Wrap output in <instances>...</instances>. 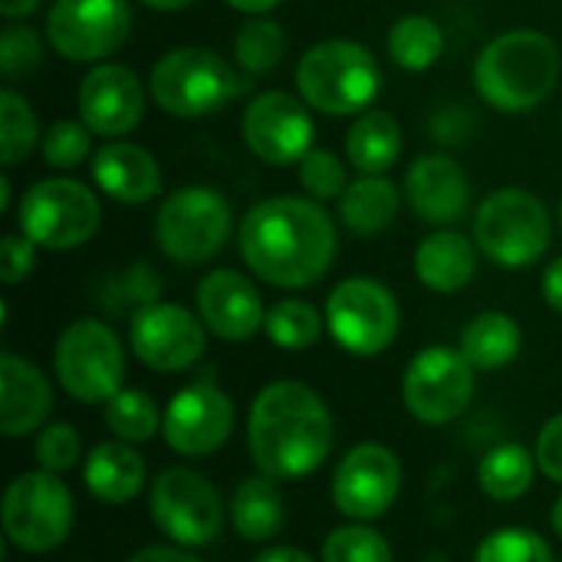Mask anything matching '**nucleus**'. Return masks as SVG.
Wrapping results in <instances>:
<instances>
[{
	"label": "nucleus",
	"mask_w": 562,
	"mask_h": 562,
	"mask_svg": "<svg viewBox=\"0 0 562 562\" xmlns=\"http://www.w3.org/2000/svg\"><path fill=\"white\" fill-rule=\"evenodd\" d=\"M385 43H389V56L395 66L408 69V72H425L445 53V30L431 16L408 13L392 23Z\"/></svg>",
	"instance_id": "31"
},
{
	"label": "nucleus",
	"mask_w": 562,
	"mask_h": 562,
	"mask_svg": "<svg viewBox=\"0 0 562 562\" xmlns=\"http://www.w3.org/2000/svg\"><path fill=\"white\" fill-rule=\"evenodd\" d=\"M300 184L313 201H339L349 188L346 165L329 148H310L300 161Z\"/></svg>",
	"instance_id": "40"
},
{
	"label": "nucleus",
	"mask_w": 562,
	"mask_h": 562,
	"mask_svg": "<svg viewBox=\"0 0 562 562\" xmlns=\"http://www.w3.org/2000/svg\"><path fill=\"white\" fill-rule=\"evenodd\" d=\"M398 207L402 194L385 175H359L339 198V221L359 237H375L395 224Z\"/></svg>",
	"instance_id": "27"
},
{
	"label": "nucleus",
	"mask_w": 562,
	"mask_h": 562,
	"mask_svg": "<svg viewBox=\"0 0 562 562\" xmlns=\"http://www.w3.org/2000/svg\"><path fill=\"white\" fill-rule=\"evenodd\" d=\"M402 494V461L379 441H362L333 471V504L342 517L372 524L385 517Z\"/></svg>",
	"instance_id": "15"
},
{
	"label": "nucleus",
	"mask_w": 562,
	"mask_h": 562,
	"mask_svg": "<svg viewBox=\"0 0 562 562\" xmlns=\"http://www.w3.org/2000/svg\"><path fill=\"white\" fill-rule=\"evenodd\" d=\"M323 562H392V547L375 527L352 520L326 537Z\"/></svg>",
	"instance_id": "36"
},
{
	"label": "nucleus",
	"mask_w": 562,
	"mask_h": 562,
	"mask_svg": "<svg viewBox=\"0 0 562 562\" xmlns=\"http://www.w3.org/2000/svg\"><path fill=\"white\" fill-rule=\"evenodd\" d=\"M132 356L151 372H184L207 349V326L201 316L178 303H151L138 310L128 323Z\"/></svg>",
	"instance_id": "16"
},
{
	"label": "nucleus",
	"mask_w": 562,
	"mask_h": 562,
	"mask_svg": "<svg viewBox=\"0 0 562 562\" xmlns=\"http://www.w3.org/2000/svg\"><path fill=\"white\" fill-rule=\"evenodd\" d=\"M533 474H537V454H530L524 445H514V441L491 448L477 464L481 491L501 504L520 501L533 487Z\"/></svg>",
	"instance_id": "30"
},
{
	"label": "nucleus",
	"mask_w": 562,
	"mask_h": 562,
	"mask_svg": "<svg viewBox=\"0 0 562 562\" xmlns=\"http://www.w3.org/2000/svg\"><path fill=\"white\" fill-rule=\"evenodd\" d=\"M128 562H201L184 547H145Z\"/></svg>",
	"instance_id": "46"
},
{
	"label": "nucleus",
	"mask_w": 562,
	"mask_h": 562,
	"mask_svg": "<svg viewBox=\"0 0 562 562\" xmlns=\"http://www.w3.org/2000/svg\"><path fill=\"white\" fill-rule=\"evenodd\" d=\"M53 369L69 398L82 405H105L125 382L122 339L102 319H76L56 339Z\"/></svg>",
	"instance_id": "9"
},
{
	"label": "nucleus",
	"mask_w": 562,
	"mask_h": 562,
	"mask_svg": "<svg viewBox=\"0 0 562 562\" xmlns=\"http://www.w3.org/2000/svg\"><path fill=\"white\" fill-rule=\"evenodd\" d=\"M237 247L257 280L277 290H303L329 273L339 234L319 201L280 194L257 201L240 217Z\"/></svg>",
	"instance_id": "1"
},
{
	"label": "nucleus",
	"mask_w": 562,
	"mask_h": 562,
	"mask_svg": "<svg viewBox=\"0 0 562 562\" xmlns=\"http://www.w3.org/2000/svg\"><path fill=\"white\" fill-rule=\"evenodd\" d=\"M145 481H148L145 458L135 451V445L119 441V438L95 445L82 461L86 491L99 504H109V507H122V504L135 501L142 494Z\"/></svg>",
	"instance_id": "24"
},
{
	"label": "nucleus",
	"mask_w": 562,
	"mask_h": 562,
	"mask_svg": "<svg viewBox=\"0 0 562 562\" xmlns=\"http://www.w3.org/2000/svg\"><path fill=\"white\" fill-rule=\"evenodd\" d=\"M244 92L237 69L214 49H168L148 72V95L175 119H204L227 109Z\"/></svg>",
	"instance_id": "5"
},
{
	"label": "nucleus",
	"mask_w": 562,
	"mask_h": 562,
	"mask_svg": "<svg viewBox=\"0 0 562 562\" xmlns=\"http://www.w3.org/2000/svg\"><path fill=\"white\" fill-rule=\"evenodd\" d=\"M379 89V63L356 40H323L296 63V92L323 115H362Z\"/></svg>",
	"instance_id": "4"
},
{
	"label": "nucleus",
	"mask_w": 562,
	"mask_h": 562,
	"mask_svg": "<svg viewBox=\"0 0 562 562\" xmlns=\"http://www.w3.org/2000/svg\"><path fill=\"white\" fill-rule=\"evenodd\" d=\"M227 517H231V527L237 530V537L247 543H267V540L280 537V530L286 524V504H283L277 481L260 471L244 477L231 494Z\"/></svg>",
	"instance_id": "26"
},
{
	"label": "nucleus",
	"mask_w": 562,
	"mask_h": 562,
	"mask_svg": "<svg viewBox=\"0 0 562 562\" xmlns=\"http://www.w3.org/2000/svg\"><path fill=\"white\" fill-rule=\"evenodd\" d=\"M138 3H145L148 10H161V13H175V10H188V7H194L198 0H138Z\"/></svg>",
	"instance_id": "50"
},
{
	"label": "nucleus",
	"mask_w": 562,
	"mask_h": 562,
	"mask_svg": "<svg viewBox=\"0 0 562 562\" xmlns=\"http://www.w3.org/2000/svg\"><path fill=\"white\" fill-rule=\"evenodd\" d=\"M474 562H553V550L537 530L501 527L481 540Z\"/></svg>",
	"instance_id": "37"
},
{
	"label": "nucleus",
	"mask_w": 562,
	"mask_h": 562,
	"mask_svg": "<svg viewBox=\"0 0 562 562\" xmlns=\"http://www.w3.org/2000/svg\"><path fill=\"white\" fill-rule=\"evenodd\" d=\"M36 461L43 471L49 474H66L72 468H79L82 458V438L69 422H53L36 435V448H33Z\"/></svg>",
	"instance_id": "41"
},
{
	"label": "nucleus",
	"mask_w": 562,
	"mask_h": 562,
	"mask_svg": "<svg viewBox=\"0 0 562 562\" xmlns=\"http://www.w3.org/2000/svg\"><path fill=\"white\" fill-rule=\"evenodd\" d=\"M10 207V178H0V211Z\"/></svg>",
	"instance_id": "52"
},
{
	"label": "nucleus",
	"mask_w": 562,
	"mask_h": 562,
	"mask_svg": "<svg viewBox=\"0 0 562 562\" xmlns=\"http://www.w3.org/2000/svg\"><path fill=\"white\" fill-rule=\"evenodd\" d=\"M254 562H316L306 550L300 547H267L263 553H257Z\"/></svg>",
	"instance_id": "47"
},
{
	"label": "nucleus",
	"mask_w": 562,
	"mask_h": 562,
	"mask_svg": "<svg viewBox=\"0 0 562 562\" xmlns=\"http://www.w3.org/2000/svg\"><path fill=\"white\" fill-rule=\"evenodd\" d=\"M398 326L402 310L395 293L372 277H349L326 300V329L356 359L382 356L395 342Z\"/></svg>",
	"instance_id": "12"
},
{
	"label": "nucleus",
	"mask_w": 562,
	"mask_h": 562,
	"mask_svg": "<svg viewBox=\"0 0 562 562\" xmlns=\"http://www.w3.org/2000/svg\"><path fill=\"white\" fill-rule=\"evenodd\" d=\"M323 323H326V313H319L313 303H306V300H280V303H273L267 310L263 333L277 349L303 352V349L319 342Z\"/></svg>",
	"instance_id": "33"
},
{
	"label": "nucleus",
	"mask_w": 562,
	"mask_h": 562,
	"mask_svg": "<svg viewBox=\"0 0 562 562\" xmlns=\"http://www.w3.org/2000/svg\"><path fill=\"white\" fill-rule=\"evenodd\" d=\"M405 198L412 211L435 227L454 224L471 211V184L464 168L448 155H422L405 175Z\"/></svg>",
	"instance_id": "21"
},
{
	"label": "nucleus",
	"mask_w": 562,
	"mask_h": 562,
	"mask_svg": "<svg viewBox=\"0 0 562 562\" xmlns=\"http://www.w3.org/2000/svg\"><path fill=\"white\" fill-rule=\"evenodd\" d=\"M40 7V0H0V13L3 20H20L26 13H33Z\"/></svg>",
	"instance_id": "49"
},
{
	"label": "nucleus",
	"mask_w": 562,
	"mask_h": 562,
	"mask_svg": "<svg viewBox=\"0 0 562 562\" xmlns=\"http://www.w3.org/2000/svg\"><path fill=\"white\" fill-rule=\"evenodd\" d=\"M161 293V277L148 267V263H132L128 270H122L119 277H112L105 283L102 293V306H109L112 313H138L151 303H158Z\"/></svg>",
	"instance_id": "39"
},
{
	"label": "nucleus",
	"mask_w": 562,
	"mask_h": 562,
	"mask_svg": "<svg viewBox=\"0 0 562 562\" xmlns=\"http://www.w3.org/2000/svg\"><path fill=\"white\" fill-rule=\"evenodd\" d=\"M550 527H553V533L562 540V494L557 497V504H553V510H550Z\"/></svg>",
	"instance_id": "51"
},
{
	"label": "nucleus",
	"mask_w": 562,
	"mask_h": 562,
	"mask_svg": "<svg viewBox=\"0 0 562 562\" xmlns=\"http://www.w3.org/2000/svg\"><path fill=\"white\" fill-rule=\"evenodd\" d=\"M102 204L95 191L76 178H43L23 198L16 227L43 250H72L95 237Z\"/></svg>",
	"instance_id": "10"
},
{
	"label": "nucleus",
	"mask_w": 562,
	"mask_h": 562,
	"mask_svg": "<svg viewBox=\"0 0 562 562\" xmlns=\"http://www.w3.org/2000/svg\"><path fill=\"white\" fill-rule=\"evenodd\" d=\"M402 155V125L395 122V115H389L385 109H366L349 135H346V158L359 175H385L389 168H395Z\"/></svg>",
	"instance_id": "28"
},
{
	"label": "nucleus",
	"mask_w": 562,
	"mask_h": 562,
	"mask_svg": "<svg viewBox=\"0 0 562 562\" xmlns=\"http://www.w3.org/2000/svg\"><path fill=\"white\" fill-rule=\"evenodd\" d=\"M161 415L155 398L142 389H122L119 395H112L102 408V422L105 428L128 445H142L151 441L161 431Z\"/></svg>",
	"instance_id": "32"
},
{
	"label": "nucleus",
	"mask_w": 562,
	"mask_h": 562,
	"mask_svg": "<svg viewBox=\"0 0 562 562\" xmlns=\"http://www.w3.org/2000/svg\"><path fill=\"white\" fill-rule=\"evenodd\" d=\"M553 240V221L547 204L524 188H501L487 194L474 214L477 250L507 270L533 267L547 257Z\"/></svg>",
	"instance_id": "6"
},
{
	"label": "nucleus",
	"mask_w": 562,
	"mask_h": 562,
	"mask_svg": "<svg viewBox=\"0 0 562 562\" xmlns=\"http://www.w3.org/2000/svg\"><path fill=\"white\" fill-rule=\"evenodd\" d=\"M283 53H286V36H283V26L277 20L250 16L234 33V59L250 76L273 72L283 63Z\"/></svg>",
	"instance_id": "34"
},
{
	"label": "nucleus",
	"mask_w": 562,
	"mask_h": 562,
	"mask_svg": "<svg viewBox=\"0 0 562 562\" xmlns=\"http://www.w3.org/2000/svg\"><path fill=\"white\" fill-rule=\"evenodd\" d=\"M40 119L30 102L10 86L0 92V165L16 168L40 145Z\"/></svg>",
	"instance_id": "35"
},
{
	"label": "nucleus",
	"mask_w": 562,
	"mask_h": 562,
	"mask_svg": "<svg viewBox=\"0 0 562 562\" xmlns=\"http://www.w3.org/2000/svg\"><path fill=\"white\" fill-rule=\"evenodd\" d=\"M92 151V128L82 119H59L49 128H43L40 155L49 168L69 171L79 168Z\"/></svg>",
	"instance_id": "38"
},
{
	"label": "nucleus",
	"mask_w": 562,
	"mask_h": 562,
	"mask_svg": "<svg viewBox=\"0 0 562 562\" xmlns=\"http://www.w3.org/2000/svg\"><path fill=\"white\" fill-rule=\"evenodd\" d=\"M234 237V211L227 198L204 184L171 191L155 214V244L178 267L214 260Z\"/></svg>",
	"instance_id": "7"
},
{
	"label": "nucleus",
	"mask_w": 562,
	"mask_h": 562,
	"mask_svg": "<svg viewBox=\"0 0 562 562\" xmlns=\"http://www.w3.org/2000/svg\"><path fill=\"white\" fill-rule=\"evenodd\" d=\"M560 227H562V201H560Z\"/></svg>",
	"instance_id": "53"
},
{
	"label": "nucleus",
	"mask_w": 562,
	"mask_h": 562,
	"mask_svg": "<svg viewBox=\"0 0 562 562\" xmlns=\"http://www.w3.org/2000/svg\"><path fill=\"white\" fill-rule=\"evenodd\" d=\"M40 59H43V43H40L36 30L10 23L0 33V69H3L7 79L33 72L40 66Z\"/></svg>",
	"instance_id": "42"
},
{
	"label": "nucleus",
	"mask_w": 562,
	"mask_h": 562,
	"mask_svg": "<svg viewBox=\"0 0 562 562\" xmlns=\"http://www.w3.org/2000/svg\"><path fill=\"white\" fill-rule=\"evenodd\" d=\"M79 119L102 138L128 135L145 115V86L122 63H99L86 72L76 92Z\"/></svg>",
	"instance_id": "19"
},
{
	"label": "nucleus",
	"mask_w": 562,
	"mask_h": 562,
	"mask_svg": "<svg viewBox=\"0 0 562 562\" xmlns=\"http://www.w3.org/2000/svg\"><path fill=\"white\" fill-rule=\"evenodd\" d=\"M53 408L49 379L23 356H0V431L3 438H26L46 428Z\"/></svg>",
	"instance_id": "22"
},
{
	"label": "nucleus",
	"mask_w": 562,
	"mask_h": 562,
	"mask_svg": "<svg viewBox=\"0 0 562 562\" xmlns=\"http://www.w3.org/2000/svg\"><path fill=\"white\" fill-rule=\"evenodd\" d=\"M3 537L13 550L43 557L59 550L76 520L72 494L59 474L49 471H23L3 491Z\"/></svg>",
	"instance_id": "8"
},
{
	"label": "nucleus",
	"mask_w": 562,
	"mask_h": 562,
	"mask_svg": "<svg viewBox=\"0 0 562 562\" xmlns=\"http://www.w3.org/2000/svg\"><path fill=\"white\" fill-rule=\"evenodd\" d=\"M198 316L204 319L207 333L224 342H247L267 323V310H263V296L257 283L231 267H221L201 277Z\"/></svg>",
	"instance_id": "20"
},
{
	"label": "nucleus",
	"mask_w": 562,
	"mask_h": 562,
	"mask_svg": "<svg viewBox=\"0 0 562 562\" xmlns=\"http://www.w3.org/2000/svg\"><path fill=\"white\" fill-rule=\"evenodd\" d=\"M234 435V402L214 382H191L171 395L161 415V438L181 458H207Z\"/></svg>",
	"instance_id": "17"
},
{
	"label": "nucleus",
	"mask_w": 562,
	"mask_h": 562,
	"mask_svg": "<svg viewBox=\"0 0 562 562\" xmlns=\"http://www.w3.org/2000/svg\"><path fill=\"white\" fill-rule=\"evenodd\" d=\"M313 109L283 89L260 92L244 109V142L263 165H293L313 148Z\"/></svg>",
	"instance_id": "18"
},
{
	"label": "nucleus",
	"mask_w": 562,
	"mask_h": 562,
	"mask_svg": "<svg viewBox=\"0 0 562 562\" xmlns=\"http://www.w3.org/2000/svg\"><path fill=\"white\" fill-rule=\"evenodd\" d=\"M128 36V0H53L46 13V40L69 63H105Z\"/></svg>",
	"instance_id": "14"
},
{
	"label": "nucleus",
	"mask_w": 562,
	"mask_h": 562,
	"mask_svg": "<svg viewBox=\"0 0 562 562\" xmlns=\"http://www.w3.org/2000/svg\"><path fill=\"white\" fill-rule=\"evenodd\" d=\"M477 273V250L458 231H435L415 247V277L431 293H461Z\"/></svg>",
	"instance_id": "25"
},
{
	"label": "nucleus",
	"mask_w": 562,
	"mask_h": 562,
	"mask_svg": "<svg viewBox=\"0 0 562 562\" xmlns=\"http://www.w3.org/2000/svg\"><path fill=\"white\" fill-rule=\"evenodd\" d=\"M92 181L119 204H148L161 194V168L155 155L125 138H109L92 155Z\"/></svg>",
	"instance_id": "23"
},
{
	"label": "nucleus",
	"mask_w": 562,
	"mask_h": 562,
	"mask_svg": "<svg viewBox=\"0 0 562 562\" xmlns=\"http://www.w3.org/2000/svg\"><path fill=\"white\" fill-rule=\"evenodd\" d=\"M540 290H543V303H547L550 310L562 313V257H557V260L543 270Z\"/></svg>",
	"instance_id": "45"
},
{
	"label": "nucleus",
	"mask_w": 562,
	"mask_h": 562,
	"mask_svg": "<svg viewBox=\"0 0 562 562\" xmlns=\"http://www.w3.org/2000/svg\"><path fill=\"white\" fill-rule=\"evenodd\" d=\"M402 402L422 425L458 422L474 402V366L461 349L428 346L405 369Z\"/></svg>",
	"instance_id": "13"
},
{
	"label": "nucleus",
	"mask_w": 562,
	"mask_h": 562,
	"mask_svg": "<svg viewBox=\"0 0 562 562\" xmlns=\"http://www.w3.org/2000/svg\"><path fill=\"white\" fill-rule=\"evenodd\" d=\"M231 10H240L247 16H267L270 10H277L283 0H224Z\"/></svg>",
	"instance_id": "48"
},
{
	"label": "nucleus",
	"mask_w": 562,
	"mask_h": 562,
	"mask_svg": "<svg viewBox=\"0 0 562 562\" xmlns=\"http://www.w3.org/2000/svg\"><path fill=\"white\" fill-rule=\"evenodd\" d=\"M336 445V422L323 395L303 382H270L247 415V448L260 474L300 481L319 471Z\"/></svg>",
	"instance_id": "2"
},
{
	"label": "nucleus",
	"mask_w": 562,
	"mask_h": 562,
	"mask_svg": "<svg viewBox=\"0 0 562 562\" xmlns=\"http://www.w3.org/2000/svg\"><path fill=\"white\" fill-rule=\"evenodd\" d=\"M520 346H524L520 323L497 310L474 316L461 333V352L481 372H497L510 366L520 356Z\"/></svg>",
	"instance_id": "29"
},
{
	"label": "nucleus",
	"mask_w": 562,
	"mask_h": 562,
	"mask_svg": "<svg viewBox=\"0 0 562 562\" xmlns=\"http://www.w3.org/2000/svg\"><path fill=\"white\" fill-rule=\"evenodd\" d=\"M148 514L151 524L184 550H201L221 540L227 520L217 487L191 468H168L151 481Z\"/></svg>",
	"instance_id": "11"
},
{
	"label": "nucleus",
	"mask_w": 562,
	"mask_h": 562,
	"mask_svg": "<svg viewBox=\"0 0 562 562\" xmlns=\"http://www.w3.org/2000/svg\"><path fill=\"white\" fill-rule=\"evenodd\" d=\"M560 82V46L540 30L494 36L474 63V89L497 112H530Z\"/></svg>",
	"instance_id": "3"
},
{
	"label": "nucleus",
	"mask_w": 562,
	"mask_h": 562,
	"mask_svg": "<svg viewBox=\"0 0 562 562\" xmlns=\"http://www.w3.org/2000/svg\"><path fill=\"white\" fill-rule=\"evenodd\" d=\"M36 267V244L23 234H3L0 240V280L7 286L23 283Z\"/></svg>",
	"instance_id": "43"
},
{
	"label": "nucleus",
	"mask_w": 562,
	"mask_h": 562,
	"mask_svg": "<svg viewBox=\"0 0 562 562\" xmlns=\"http://www.w3.org/2000/svg\"><path fill=\"white\" fill-rule=\"evenodd\" d=\"M537 468L543 477L562 484V412L553 415L537 435Z\"/></svg>",
	"instance_id": "44"
}]
</instances>
